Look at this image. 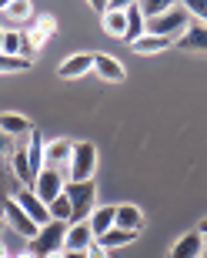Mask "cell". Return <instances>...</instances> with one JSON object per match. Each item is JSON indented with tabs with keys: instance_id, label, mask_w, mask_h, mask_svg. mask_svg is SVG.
<instances>
[{
	"instance_id": "obj_19",
	"label": "cell",
	"mask_w": 207,
	"mask_h": 258,
	"mask_svg": "<svg viewBox=\"0 0 207 258\" xmlns=\"http://www.w3.org/2000/svg\"><path fill=\"white\" fill-rule=\"evenodd\" d=\"M114 228L137 231V235H141V228H144V211L137 208V205H117V218H114Z\"/></svg>"
},
{
	"instance_id": "obj_20",
	"label": "cell",
	"mask_w": 207,
	"mask_h": 258,
	"mask_svg": "<svg viewBox=\"0 0 207 258\" xmlns=\"http://www.w3.org/2000/svg\"><path fill=\"white\" fill-rule=\"evenodd\" d=\"M177 40H170V37H154V34H144L141 40H134L131 50L134 54H141V57H151V54H160V50H167L174 47Z\"/></svg>"
},
{
	"instance_id": "obj_4",
	"label": "cell",
	"mask_w": 207,
	"mask_h": 258,
	"mask_svg": "<svg viewBox=\"0 0 207 258\" xmlns=\"http://www.w3.org/2000/svg\"><path fill=\"white\" fill-rule=\"evenodd\" d=\"M54 30H57V20L50 17V14H40V17L30 20L27 27L20 30V34H24V57H27V60L34 57V54L54 37Z\"/></svg>"
},
{
	"instance_id": "obj_26",
	"label": "cell",
	"mask_w": 207,
	"mask_h": 258,
	"mask_svg": "<svg viewBox=\"0 0 207 258\" xmlns=\"http://www.w3.org/2000/svg\"><path fill=\"white\" fill-rule=\"evenodd\" d=\"M34 60L27 57H10V54H0V74H27Z\"/></svg>"
},
{
	"instance_id": "obj_33",
	"label": "cell",
	"mask_w": 207,
	"mask_h": 258,
	"mask_svg": "<svg viewBox=\"0 0 207 258\" xmlns=\"http://www.w3.org/2000/svg\"><path fill=\"white\" fill-rule=\"evenodd\" d=\"M0 258H14V255H10V248L4 245V241H0Z\"/></svg>"
},
{
	"instance_id": "obj_10",
	"label": "cell",
	"mask_w": 207,
	"mask_h": 258,
	"mask_svg": "<svg viewBox=\"0 0 207 258\" xmlns=\"http://www.w3.org/2000/svg\"><path fill=\"white\" fill-rule=\"evenodd\" d=\"M94 74L100 77V81H107V84L127 81V71H124V64L114 57V54H94Z\"/></svg>"
},
{
	"instance_id": "obj_34",
	"label": "cell",
	"mask_w": 207,
	"mask_h": 258,
	"mask_svg": "<svg viewBox=\"0 0 207 258\" xmlns=\"http://www.w3.org/2000/svg\"><path fill=\"white\" fill-rule=\"evenodd\" d=\"M4 34H7V30H4V27H0V50H4Z\"/></svg>"
},
{
	"instance_id": "obj_16",
	"label": "cell",
	"mask_w": 207,
	"mask_h": 258,
	"mask_svg": "<svg viewBox=\"0 0 207 258\" xmlns=\"http://www.w3.org/2000/svg\"><path fill=\"white\" fill-rule=\"evenodd\" d=\"M94 71V54H70L64 64L57 67V74L64 77V81H77V77H84Z\"/></svg>"
},
{
	"instance_id": "obj_18",
	"label": "cell",
	"mask_w": 207,
	"mask_h": 258,
	"mask_svg": "<svg viewBox=\"0 0 207 258\" xmlns=\"http://www.w3.org/2000/svg\"><path fill=\"white\" fill-rule=\"evenodd\" d=\"M204 255V238H200L197 231H187V235H180L174 241V248H170L167 258H200Z\"/></svg>"
},
{
	"instance_id": "obj_5",
	"label": "cell",
	"mask_w": 207,
	"mask_h": 258,
	"mask_svg": "<svg viewBox=\"0 0 207 258\" xmlns=\"http://www.w3.org/2000/svg\"><path fill=\"white\" fill-rule=\"evenodd\" d=\"M187 27H190V14L184 7H174V10H167L164 17L147 20V34H154V37H170V40L184 37Z\"/></svg>"
},
{
	"instance_id": "obj_38",
	"label": "cell",
	"mask_w": 207,
	"mask_h": 258,
	"mask_svg": "<svg viewBox=\"0 0 207 258\" xmlns=\"http://www.w3.org/2000/svg\"><path fill=\"white\" fill-rule=\"evenodd\" d=\"M200 258H207V248H204V255H200Z\"/></svg>"
},
{
	"instance_id": "obj_8",
	"label": "cell",
	"mask_w": 207,
	"mask_h": 258,
	"mask_svg": "<svg viewBox=\"0 0 207 258\" xmlns=\"http://www.w3.org/2000/svg\"><path fill=\"white\" fill-rule=\"evenodd\" d=\"M64 188H67V178H64V171H54V168H44V171L37 174V181H34V188L30 191L37 195L44 205H50L54 198H60L64 195Z\"/></svg>"
},
{
	"instance_id": "obj_39",
	"label": "cell",
	"mask_w": 207,
	"mask_h": 258,
	"mask_svg": "<svg viewBox=\"0 0 207 258\" xmlns=\"http://www.w3.org/2000/svg\"><path fill=\"white\" fill-rule=\"evenodd\" d=\"M204 248H207V238H204Z\"/></svg>"
},
{
	"instance_id": "obj_32",
	"label": "cell",
	"mask_w": 207,
	"mask_h": 258,
	"mask_svg": "<svg viewBox=\"0 0 207 258\" xmlns=\"http://www.w3.org/2000/svg\"><path fill=\"white\" fill-rule=\"evenodd\" d=\"M197 235H200V238H207V218H204V221L197 225Z\"/></svg>"
},
{
	"instance_id": "obj_11",
	"label": "cell",
	"mask_w": 207,
	"mask_h": 258,
	"mask_svg": "<svg viewBox=\"0 0 207 258\" xmlns=\"http://www.w3.org/2000/svg\"><path fill=\"white\" fill-rule=\"evenodd\" d=\"M14 201H17L20 208H24V211L30 215V221H37L40 228H44V225L50 221V211H47V205H44V201H40L37 195L30 191V188H20V191L14 195Z\"/></svg>"
},
{
	"instance_id": "obj_12",
	"label": "cell",
	"mask_w": 207,
	"mask_h": 258,
	"mask_svg": "<svg viewBox=\"0 0 207 258\" xmlns=\"http://www.w3.org/2000/svg\"><path fill=\"white\" fill-rule=\"evenodd\" d=\"M0 131L7 134L10 141H20V138H30L34 121L24 117V114H14V111H4V114H0Z\"/></svg>"
},
{
	"instance_id": "obj_23",
	"label": "cell",
	"mask_w": 207,
	"mask_h": 258,
	"mask_svg": "<svg viewBox=\"0 0 207 258\" xmlns=\"http://www.w3.org/2000/svg\"><path fill=\"white\" fill-rule=\"evenodd\" d=\"M104 30H107V34H111V37H127V10H107V14H104Z\"/></svg>"
},
{
	"instance_id": "obj_27",
	"label": "cell",
	"mask_w": 207,
	"mask_h": 258,
	"mask_svg": "<svg viewBox=\"0 0 207 258\" xmlns=\"http://www.w3.org/2000/svg\"><path fill=\"white\" fill-rule=\"evenodd\" d=\"M47 211H50V221H64V225H70V201H67V195L54 198L47 205Z\"/></svg>"
},
{
	"instance_id": "obj_17",
	"label": "cell",
	"mask_w": 207,
	"mask_h": 258,
	"mask_svg": "<svg viewBox=\"0 0 207 258\" xmlns=\"http://www.w3.org/2000/svg\"><path fill=\"white\" fill-rule=\"evenodd\" d=\"M114 218H117V205H97L94 208V215L87 218V225H90V231H94V241L104 238V235L114 228Z\"/></svg>"
},
{
	"instance_id": "obj_36",
	"label": "cell",
	"mask_w": 207,
	"mask_h": 258,
	"mask_svg": "<svg viewBox=\"0 0 207 258\" xmlns=\"http://www.w3.org/2000/svg\"><path fill=\"white\" fill-rule=\"evenodd\" d=\"M17 258H34V255H30V251H24V255H17Z\"/></svg>"
},
{
	"instance_id": "obj_25",
	"label": "cell",
	"mask_w": 207,
	"mask_h": 258,
	"mask_svg": "<svg viewBox=\"0 0 207 258\" xmlns=\"http://www.w3.org/2000/svg\"><path fill=\"white\" fill-rule=\"evenodd\" d=\"M137 7H141L144 20H154V17H164L167 10H174L177 4H170V0H141Z\"/></svg>"
},
{
	"instance_id": "obj_35",
	"label": "cell",
	"mask_w": 207,
	"mask_h": 258,
	"mask_svg": "<svg viewBox=\"0 0 207 258\" xmlns=\"http://www.w3.org/2000/svg\"><path fill=\"white\" fill-rule=\"evenodd\" d=\"M4 201H7V195H4V188H0V208H4Z\"/></svg>"
},
{
	"instance_id": "obj_29",
	"label": "cell",
	"mask_w": 207,
	"mask_h": 258,
	"mask_svg": "<svg viewBox=\"0 0 207 258\" xmlns=\"http://www.w3.org/2000/svg\"><path fill=\"white\" fill-rule=\"evenodd\" d=\"M10 151H14V148H10V138L0 131V161H4V158H10Z\"/></svg>"
},
{
	"instance_id": "obj_13",
	"label": "cell",
	"mask_w": 207,
	"mask_h": 258,
	"mask_svg": "<svg viewBox=\"0 0 207 258\" xmlns=\"http://www.w3.org/2000/svg\"><path fill=\"white\" fill-rule=\"evenodd\" d=\"M10 171L24 188H34V174H30V161H27V141H17V148L10 151Z\"/></svg>"
},
{
	"instance_id": "obj_24",
	"label": "cell",
	"mask_w": 207,
	"mask_h": 258,
	"mask_svg": "<svg viewBox=\"0 0 207 258\" xmlns=\"http://www.w3.org/2000/svg\"><path fill=\"white\" fill-rule=\"evenodd\" d=\"M137 238V231H124V228H111L104 238H97V245L100 248H124V245H131V241Z\"/></svg>"
},
{
	"instance_id": "obj_14",
	"label": "cell",
	"mask_w": 207,
	"mask_h": 258,
	"mask_svg": "<svg viewBox=\"0 0 207 258\" xmlns=\"http://www.w3.org/2000/svg\"><path fill=\"white\" fill-rule=\"evenodd\" d=\"M174 47L187 50V54H207V27L194 20V24L184 30V37H177V44H174Z\"/></svg>"
},
{
	"instance_id": "obj_3",
	"label": "cell",
	"mask_w": 207,
	"mask_h": 258,
	"mask_svg": "<svg viewBox=\"0 0 207 258\" xmlns=\"http://www.w3.org/2000/svg\"><path fill=\"white\" fill-rule=\"evenodd\" d=\"M94 174H97V148L90 141H77L70 168H67V181H94Z\"/></svg>"
},
{
	"instance_id": "obj_28",
	"label": "cell",
	"mask_w": 207,
	"mask_h": 258,
	"mask_svg": "<svg viewBox=\"0 0 207 258\" xmlns=\"http://www.w3.org/2000/svg\"><path fill=\"white\" fill-rule=\"evenodd\" d=\"M184 10H187L190 17H197V24H204V27H207V0H187Z\"/></svg>"
},
{
	"instance_id": "obj_31",
	"label": "cell",
	"mask_w": 207,
	"mask_h": 258,
	"mask_svg": "<svg viewBox=\"0 0 207 258\" xmlns=\"http://www.w3.org/2000/svg\"><path fill=\"white\" fill-rule=\"evenodd\" d=\"M90 7H94V14H107V0H90Z\"/></svg>"
},
{
	"instance_id": "obj_37",
	"label": "cell",
	"mask_w": 207,
	"mask_h": 258,
	"mask_svg": "<svg viewBox=\"0 0 207 258\" xmlns=\"http://www.w3.org/2000/svg\"><path fill=\"white\" fill-rule=\"evenodd\" d=\"M4 228H7V225H4V218H0V231H4Z\"/></svg>"
},
{
	"instance_id": "obj_30",
	"label": "cell",
	"mask_w": 207,
	"mask_h": 258,
	"mask_svg": "<svg viewBox=\"0 0 207 258\" xmlns=\"http://www.w3.org/2000/svg\"><path fill=\"white\" fill-rule=\"evenodd\" d=\"M87 258H107V248H100V245H90V248H87Z\"/></svg>"
},
{
	"instance_id": "obj_7",
	"label": "cell",
	"mask_w": 207,
	"mask_h": 258,
	"mask_svg": "<svg viewBox=\"0 0 207 258\" xmlns=\"http://www.w3.org/2000/svg\"><path fill=\"white\" fill-rule=\"evenodd\" d=\"M34 17L37 14H34V4L30 0H7L0 7V27L4 30H24Z\"/></svg>"
},
{
	"instance_id": "obj_15",
	"label": "cell",
	"mask_w": 207,
	"mask_h": 258,
	"mask_svg": "<svg viewBox=\"0 0 207 258\" xmlns=\"http://www.w3.org/2000/svg\"><path fill=\"white\" fill-rule=\"evenodd\" d=\"M94 245V231L87 221L80 225H67V235H64V251H87Z\"/></svg>"
},
{
	"instance_id": "obj_2",
	"label": "cell",
	"mask_w": 207,
	"mask_h": 258,
	"mask_svg": "<svg viewBox=\"0 0 207 258\" xmlns=\"http://www.w3.org/2000/svg\"><path fill=\"white\" fill-rule=\"evenodd\" d=\"M64 235H67L64 221H47V225L37 231V238L27 241V251L34 258H50L54 251H64Z\"/></svg>"
},
{
	"instance_id": "obj_6",
	"label": "cell",
	"mask_w": 207,
	"mask_h": 258,
	"mask_svg": "<svg viewBox=\"0 0 207 258\" xmlns=\"http://www.w3.org/2000/svg\"><path fill=\"white\" fill-rule=\"evenodd\" d=\"M0 218H4V225H7V228H14V231H17V235H20L24 241L37 238L40 225H37V221H30V215H27L24 208H20V205H17L14 198H7V201H4V208H0Z\"/></svg>"
},
{
	"instance_id": "obj_9",
	"label": "cell",
	"mask_w": 207,
	"mask_h": 258,
	"mask_svg": "<svg viewBox=\"0 0 207 258\" xmlns=\"http://www.w3.org/2000/svg\"><path fill=\"white\" fill-rule=\"evenodd\" d=\"M70 158H74V141H67V138H54V141L44 144V168L64 171V168H70Z\"/></svg>"
},
{
	"instance_id": "obj_22",
	"label": "cell",
	"mask_w": 207,
	"mask_h": 258,
	"mask_svg": "<svg viewBox=\"0 0 207 258\" xmlns=\"http://www.w3.org/2000/svg\"><path fill=\"white\" fill-rule=\"evenodd\" d=\"M144 34H147V20H144L141 7L137 4H127V44H134V40H141Z\"/></svg>"
},
{
	"instance_id": "obj_21",
	"label": "cell",
	"mask_w": 207,
	"mask_h": 258,
	"mask_svg": "<svg viewBox=\"0 0 207 258\" xmlns=\"http://www.w3.org/2000/svg\"><path fill=\"white\" fill-rule=\"evenodd\" d=\"M27 161H30V174H34V181H37V174L44 171V138L40 131L34 127L27 138Z\"/></svg>"
},
{
	"instance_id": "obj_1",
	"label": "cell",
	"mask_w": 207,
	"mask_h": 258,
	"mask_svg": "<svg viewBox=\"0 0 207 258\" xmlns=\"http://www.w3.org/2000/svg\"><path fill=\"white\" fill-rule=\"evenodd\" d=\"M67 201H70V225H80L94 215L97 208V184L94 181H67L64 188Z\"/></svg>"
},
{
	"instance_id": "obj_40",
	"label": "cell",
	"mask_w": 207,
	"mask_h": 258,
	"mask_svg": "<svg viewBox=\"0 0 207 258\" xmlns=\"http://www.w3.org/2000/svg\"><path fill=\"white\" fill-rule=\"evenodd\" d=\"M0 7H4V4H0Z\"/></svg>"
}]
</instances>
